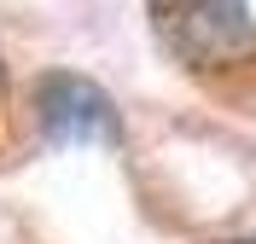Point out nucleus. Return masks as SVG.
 <instances>
[{
  "instance_id": "2",
  "label": "nucleus",
  "mask_w": 256,
  "mask_h": 244,
  "mask_svg": "<svg viewBox=\"0 0 256 244\" xmlns=\"http://www.w3.org/2000/svg\"><path fill=\"white\" fill-rule=\"evenodd\" d=\"M35 122L52 146H99L122 134L111 93L82 70H47L35 81Z\"/></svg>"
},
{
  "instance_id": "3",
  "label": "nucleus",
  "mask_w": 256,
  "mask_h": 244,
  "mask_svg": "<svg viewBox=\"0 0 256 244\" xmlns=\"http://www.w3.org/2000/svg\"><path fill=\"white\" fill-rule=\"evenodd\" d=\"M0 93H6V47H0Z\"/></svg>"
},
{
  "instance_id": "4",
  "label": "nucleus",
  "mask_w": 256,
  "mask_h": 244,
  "mask_svg": "<svg viewBox=\"0 0 256 244\" xmlns=\"http://www.w3.org/2000/svg\"><path fill=\"white\" fill-rule=\"evenodd\" d=\"M239 244H256V239H239Z\"/></svg>"
},
{
  "instance_id": "1",
  "label": "nucleus",
  "mask_w": 256,
  "mask_h": 244,
  "mask_svg": "<svg viewBox=\"0 0 256 244\" xmlns=\"http://www.w3.org/2000/svg\"><path fill=\"white\" fill-rule=\"evenodd\" d=\"M152 29L186 70H227L256 52V17L244 0H152Z\"/></svg>"
}]
</instances>
